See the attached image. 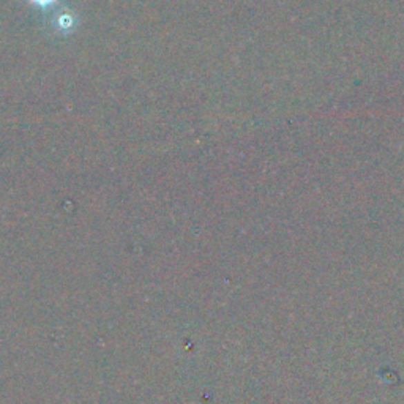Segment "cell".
Wrapping results in <instances>:
<instances>
[{
    "mask_svg": "<svg viewBox=\"0 0 404 404\" xmlns=\"http://www.w3.org/2000/svg\"><path fill=\"white\" fill-rule=\"evenodd\" d=\"M33 2L38 3V5H48V3H52L54 0H33Z\"/></svg>",
    "mask_w": 404,
    "mask_h": 404,
    "instance_id": "1",
    "label": "cell"
}]
</instances>
